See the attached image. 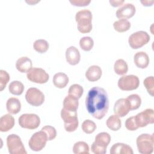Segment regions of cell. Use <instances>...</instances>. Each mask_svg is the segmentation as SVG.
<instances>
[{
  "instance_id": "35",
  "label": "cell",
  "mask_w": 154,
  "mask_h": 154,
  "mask_svg": "<svg viewBox=\"0 0 154 154\" xmlns=\"http://www.w3.org/2000/svg\"><path fill=\"white\" fill-rule=\"evenodd\" d=\"M143 84L149 94H150L152 96H153V93H154L153 76H150L146 78L143 81Z\"/></svg>"
},
{
  "instance_id": "17",
  "label": "cell",
  "mask_w": 154,
  "mask_h": 154,
  "mask_svg": "<svg viewBox=\"0 0 154 154\" xmlns=\"http://www.w3.org/2000/svg\"><path fill=\"white\" fill-rule=\"evenodd\" d=\"M134 61L136 66L138 68L145 69L149 64V58L145 52L140 51L134 55Z\"/></svg>"
},
{
  "instance_id": "36",
  "label": "cell",
  "mask_w": 154,
  "mask_h": 154,
  "mask_svg": "<svg viewBox=\"0 0 154 154\" xmlns=\"http://www.w3.org/2000/svg\"><path fill=\"white\" fill-rule=\"evenodd\" d=\"M10 80L9 74L4 70H0V91H2Z\"/></svg>"
},
{
  "instance_id": "24",
  "label": "cell",
  "mask_w": 154,
  "mask_h": 154,
  "mask_svg": "<svg viewBox=\"0 0 154 154\" xmlns=\"http://www.w3.org/2000/svg\"><path fill=\"white\" fill-rule=\"evenodd\" d=\"M78 105H79L78 99L68 94L64 99L63 108L67 110L71 111H77Z\"/></svg>"
},
{
  "instance_id": "38",
  "label": "cell",
  "mask_w": 154,
  "mask_h": 154,
  "mask_svg": "<svg viewBox=\"0 0 154 154\" xmlns=\"http://www.w3.org/2000/svg\"><path fill=\"white\" fill-rule=\"evenodd\" d=\"M125 127L128 130L131 131H135L138 128L135 123L134 116L130 117L126 119L125 122Z\"/></svg>"
},
{
  "instance_id": "10",
  "label": "cell",
  "mask_w": 154,
  "mask_h": 154,
  "mask_svg": "<svg viewBox=\"0 0 154 154\" xmlns=\"http://www.w3.org/2000/svg\"><path fill=\"white\" fill-rule=\"evenodd\" d=\"M19 125L25 129H35L40 124V119L36 114H23L19 118Z\"/></svg>"
},
{
  "instance_id": "31",
  "label": "cell",
  "mask_w": 154,
  "mask_h": 154,
  "mask_svg": "<svg viewBox=\"0 0 154 154\" xmlns=\"http://www.w3.org/2000/svg\"><path fill=\"white\" fill-rule=\"evenodd\" d=\"M48 42L44 39L36 40L33 43V48L37 52L42 54L46 52L49 49Z\"/></svg>"
},
{
  "instance_id": "2",
  "label": "cell",
  "mask_w": 154,
  "mask_h": 154,
  "mask_svg": "<svg viewBox=\"0 0 154 154\" xmlns=\"http://www.w3.org/2000/svg\"><path fill=\"white\" fill-rule=\"evenodd\" d=\"M75 20L78 29L81 33H88L92 29V13L88 9H83L76 13Z\"/></svg>"
},
{
  "instance_id": "7",
  "label": "cell",
  "mask_w": 154,
  "mask_h": 154,
  "mask_svg": "<svg viewBox=\"0 0 154 154\" xmlns=\"http://www.w3.org/2000/svg\"><path fill=\"white\" fill-rule=\"evenodd\" d=\"M150 39L149 34L144 31H138L132 33L128 38V43L131 48L138 49L146 45Z\"/></svg>"
},
{
  "instance_id": "28",
  "label": "cell",
  "mask_w": 154,
  "mask_h": 154,
  "mask_svg": "<svg viewBox=\"0 0 154 154\" xmlns=\"http://www.w3.org/2000/svg\"><path fill=\"white\" fill-rule=\"evenodd\" d=\"M8 90L11 94L19 96L22 94L24 90V85L20 81H13L9 84Z\"/></svg>"
},
{
  "instance_id": "1",
  "label": "cell",
  "mask_w": 154,
  "mask_h": 154,
  "mask_svg": "<svg viewBox=\"0 0 154 154\" xmlns=\"http://www.w3.org/2000/svg\"><path fill=\"white\" fill-rule=\"evenodd\" d=\"M85 105L89 114L97 119H102L109 108V100L106 90L100 87H94L88 92Z\"/></svg>"
},
{
  "instance_id": "40",
  "label": "cell",
  "mask_w": 154,
  "mask_h": 154,
  "mask_svg": "<svg viewBox=\"0 0 154 154\" xmlns=\"http://www.w3.org/2000/svg\"><path fill=\"white\" fill-rule=\"evenodd\" d=\"M124 1L123 0H110L109 1V3L111 4V5L112 7H119L122 5L123 3H124Z\"/></svg>"
},
{
  "instance_id": "34",
  "label": "cell",
  "mask_w": 154,
  "mask_h": 154,
  "mask_svg": "<svg viewBox=\"0 0 154 154\" xmlns=\"http://www.w3.org/2000/svg\"><path fill=\"white\" fill-rule=\"evenodd\" d=\"M81 128L82 131L88 134H92L96 129V123L89 119L84 120L81 125Z\"/></svg>"
},
{
  "instance_id": "18",
  "label": "cell",
  "mask_w": 154,
  "mask_h": 154,
  "mask_svg": "<svg viewBox=\"0 0 154 154\" xmlns=\"http://www.w3.org/2000/svg\"><path fill=\"white\" fill-rule=\"evenodd\" d=\"M32 61L27 57H20L16 62V67L21 73H27L32 69Z\"/></svg>"
},
{
  "instance_id": "33",
  "label": "cell",
  "mask_w": 154,
  "mask_h": 154,
  "mask_svg": "<svg viewBox=\"0 0 154 154\" xmlns=\"http://www.w3.org/2000/svg\"><path fill=\"white\" fill-rule=\"evenodd\" d=\"M93 45L94 41L90 37H83L79 40V46L81 48L85 51H90L93 48Z\"/></svg>"
},
{
  "instance_id": "27",
  "label": "cell",
  "mask_w": 154,
  "mask_h": 154,
  "mask_svg": "<svg viewBox=\"0 0 154 154\" xmlns=\"http://www.w3.org/2000/svg\"><path fill=\"white\" fill-rule=\"evenodd\" d=\"M131 25L130 22L125 19H120L113 23V26L115 30L119 32H123L129 30Z\"/></svg>"
},
{
  "instance_id": "26",
  "label": "cell",
  "mask_w": 154,
  "mask_h": 154,
  "mask_svg": "<svg viewBox=\"0 0 154 154\" xmlns=\"http://www.w3.org/2000/svg\"><path fill=\"white\" fill-rule=\"evenodd\" d=\"M114 70L116 73L119 75H125L128 70V64L124 60L118 59L114 63Z\"/></svg>"
},
{
  "instance_id": "16",
  "label": "cell",
  "mask_w": 154,
  "mask_h": 154,
  "mask_svg": "<svg viewBox=\"0 0 154 154\" xmlns=\"http://www.w3.org/2000/svg\"><path fill=\"white\" fill-rule=\"evenodd\" d=\"M66 59L70 65L74 66L78 64L81 59L79 50L73 46L69 47L66 51Z\"/></svg>"
},
{
  "instance_id": "25",
  "label": "cell",
  "mask_w": 154,
  "mask_h": 154,
  "mask_svg": "<svg viewBox=\"0 0 154 154\" xmlns=\"http://www.w3.org/2000/svg\"><path fill=\"white\" fill-rule=\"evenodd\" d=\"M106 124L109 129L112 131H116L121 128L122 121L119 116L116 114H113L108 117Z\"/></svg>"
},
{
  "instance_id": "39",
  "label": "cell",
  "mask_w": 154,
  "mask_h": 154,
  "mask_svg": "<svg viewBox=\"0 0 154 154\" xmlns=\"http://www.w3.org/2000/svg\"><path fill=\"white\" fill-rule=\"evenodd\" d=\"M90 0H70V2L74 6L82 7L88 5L90 3Z\"/></svg>"
},
{
  "instance_id": "6",
  "label": "cell",
  "mask_w": 154,
  "mask_h": 154,
  "mask_svg": "<svg viewBox=\"0 0 154 154\" xmlns=\"http://www.w3.org/2000/svg\"><path fill=\"white\" fill-rule=\"evenodd\" d=\"M7 146L11 154H26L25 147L20 138L16 134H10L7 137Z\"/></svg>"
},
{
  "instance_id": "13",
  "label": "cell",
  "mask_w": 154,
  "mask_h": 154,
  "mask_svg": "<svg viewBox=\"0 0 154 154\" xmlns=\"http://www.w3.org/2000/svg\"><path fill=\"white\" fill-rule=\"evenodd\" d=\"M134 119L138 128H143L146 126L148 124H152L154 123L153 110L151 108L146 109L134 116Z\"/></svg>"
},
{
  "instance_id": "15",
  "label": "cell",
  "mask_w": 154,
  "mask_h": 154,
  "mask_svg": "<svg viewBox=\"0 0 154 154\" xmlns=\"http://www.w3.org/2000/svg\"><path fill=\"white\" fill-rule=\"evenodd\" d=\"M130 110V106L126 99H119L114 103V112L119 117H123L125 116Z\"/></svg>"
},
{
  "instance_id": "9",
  "label": "cell",
  "mask_w": 154,
  "mask_h": 154,
  "mask_svg": "<svg viewBox=\"0 0 154 154\" xmlns=\"http://www.w3.org/2000/svg\"><path fill=\"white\" fill-rule=\"evenodd\" d=\"M119 88L123 91H131L137 89L140 84L138 77L134 75H124L118 81Z\"/></svg>"
},
{
  "instance_id": "11",
  "label": "cell",
  "mask_w": 154,
  "mask_h": 154,
  "mask_svg": "<svg viewBox=\"0 0 154 154\" xmlns=\"http://www.w3.org/2000/svg\"><path fill=\"white\" fill-rule=\"evenodd\" d=\"M25 99L26 102L32 106H38L43 103L45 95L39 89L31 87L26 92Z\"/></svg>"
},
{
  "instance_id": "32",
  "label": "cell",
  "mask_w": 154,
  "mask_h": 154,
  "mask_svg": "<svg viewBox=\"0 0 154 154\" xmlns=\"http://www.w3.org/2000/svg\"><path fill=\"white\" fill-rule=\"evenodd\" d=\"M83 93L84 89L82 87L77 84H74L70 85L68 91L69 95H70L78 99L82 96Z\"/></svg>"
},
{
  "instance_id": "41",
  "label": "cell",
  "mask_w": 154,
  "mask_h": 154,
  "mask_svg": "<svg viewBox=\"0 0 154 154\" xmlns=\"http://www.w3.org/2000/svg\"><path fill=\"white\" fill-rule=\"evenodd\" d=\"M141 2L143 4L144 6H150L153 3V1H141Z\"/></svg>"
},
{
  "instance_id": "12",
  "label": "cell",
  "mask_w": 154,
  "mask_h": 154,
  "mask_svg": "<svg viewBox=\"0 0 154 154\" xmlns=\"http://www.w3.org/2000/svg\"><path fill=\"white\" fill-rule=\"evenodd\" d=\"M26 77L30 81L37 84H45L49 78L48 73L44 69L38 67L32 68L27 72Z\"/></svg>"
},
{
  "instance_id": "19",
  "label": "cell",
  "mask_w": 154,
  "mask_h": 154,
  "mask_svg": "<svg viewBox=\"0 0 154 154\" xmlns=\"http://www.w3.org/2000/svg\"><path fill=\"white\" fill-rule=\"evenodd\" d=\"M102 69L97 65H93L88 67L85 72L86 78L91 82H94L99 80L102 76Z\"/></svg>"
},
{
  "instance_id": "5",
  "label": "cell",
  "mask_w": 154,
  "mask_h": 154,
  "mask_svg": "<svg viewBox=\"0 0 154 154\" xmlns=\"http://www.w3.org/2000/svg\"><path fill=\"white\" fill-rule=\"evenodd\" d=\"M61 117L64 122V129L67 132H72L77 129L79 124L77 111H71L62 108Z\"/></svg>"
},
{
  "instance_id": "8",
  "label": "cell",
  "mask_w": 154,
  "mask_h": 154,
  "mask_svg": "<svg viewBox=\"0 0 154 154\" xmlns=\"http://www.w3.org/2000/svg\"><path fill=\"white\" fill-rule=\"evenodd\" d=\"M48 140L46 134L42 130L35 132L30 138L28 144L30 149L35 152L42 150Z\"/></svg>"
},
{
  "instance_id": "4",
  "label": "cell",
  "mask_w": 154,
  "mask_h": 154,
  "mask_svg": "<svg viewBox=\"0 0 154 154\" xmlns=\"http://www.w3.org/2000/svg\"><path fill=\"white\" fill-rule=\"evenodd\" d=\"M139 153L141 154H150L153 151L154 137L153 134H142L136 140Z\"/></svg>"
},
{
  "instance_id": "23",
  "label": "cell",
  "mask_w": 154,
  "mask_h": 154,
  "mask_svg": "<svg viewBox=\"0 0 154 154\" xmlns=\"http://www.w3.org/2000/svg\"><path fill=\"white\" fill-rule=\"evenodd\" d=\"M54 85L59 88H64L69 83V77L63 72H58L54 75L53 77Z\"/></svg>"
},
{
  "instance_id": "20",
  "label": "cell",
  "mask_w": 154,
  "mask_h": 154,
  "mask_svg": "<svg viewBox=\"0 0 154 154\" xmlns=\"http://www.w3.org/2000/svg\"><path fill=\"white\" fill-rule=\"evenodd\" d=\"M14 123V119L11 114H7L2 116L0 118V131H8L13 128Z\"/></svg>"
},
{
  "instance_id": "14",
  "label": "cell",
  "mask_w": 154,
  "mask_h": 154,
  "mask_svg": "<svg viewBox=\"0 0 154 154\" xmlns=\"http://www.w3.org/2000/svg\"><path fill=\"white\" fill-rule=\"evenodd\" d=\"M136 8L134 4L131 3H126L122 5L116 13V16L119 19H129L132 17L135 13Z\"/></svg>"
},
{
  "instance_id": "30",
  "label": "cell",
  "mask_w": 154,
  "mask_h": 154,
  "mask_svg": "<svg viewBox=\"0 0 154 154\" xmlns=\"http://www.w3.org/2000/svg\"><path fill=\"white\" fill-rule=\"evenodd\" d=\"M73 152L75 154H88L89 146L88 144L84 141H78L75 143L73 146Z\"/></svg>"
},
{
  "instance_id": "37",
  "label": "cell",
  "mask_w": 154,
  "mask_h": 154,
  "mask_svg": "<svg viewBox=\"0 0 154 154\" xmlns=\"http://www.w3.org/2000/svg\"><path fill=\"white\" fill-rule=\"evenodd\" d=\"M41 130L43 131L46 134L48 141H51V140H54L57 136L56 129L53 126H49V125L45 126L42 128Z\"/></svg>"
},
{
  "instance_id": "21",
  "label": "cell",
  "mask_w": 154,
  "mask_h": 154,
  "mask_svg": "<svg viewBox=\"0 0 154 154\" xmlns=\"http://www.w3.org/2000/svg\"><path fill=\"white\" fill-rule=\"evenodd\" d=\"M132 147L125 143H117L110 149L111 154H133Z\"/></svg>"
},
{
  "instance_id": "29",
  "label": "cell",
  "mask_w": 154,
  "mask_h": 154,
  "mask_svg": "<svg viewBox=\"0 0 154 154\" xmlns=\"http://www.w3.org/2000/svg\"><path fill=\"white\" fill-rule=\"evenodd\" d=\"M129 104L131 110H134L138 109L141 103V99L140 96L137 94H132L126 98Z\"/></svg>"
},
{
  "instance_id": "3",
  "label": "cell",
  "mask_w": 154,
  "mask_h": 154,
  "mask_svg": "<svg viewBox=\"0 0 154 154\" xmlns=\"http://www.w3.org/2000/svg\"><path fill=\"white\" fill-rule=\"evenodd\" d=\"M110 141L111 136L108 132L99 133L95 137V140L91 144V152L95 154H105L106 152V147Z\"/></svg>"
},
{
  "instance_id": "22",
  "label": "cell",
  "mask_w": 154,
  "mask_h": 154,
  "mask_svg": "<svg viewBox=\"0 0 154 154\" xmlns=\"http://www.w3.org/2000/svg\"><path fill=\"white\" fill-rule=\"evenodd\" d=\"M7 111L10 114H16L18 113L21 109V103L20 100L16 97H10L6 103Z\"/></svg>"
}]
</instances>
